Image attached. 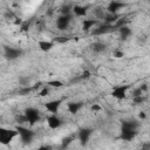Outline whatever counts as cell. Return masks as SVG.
<instances>
[{
	"label": "cell",
	"instance_id": "6da1fadb",
	"mask_svg": "<svg viewBox=\"0 0 150 150\" xmlns=\"http://www.w3.org/2000/svg\"><path fill=\"white\" fill-rule=\"evenodd\" d=\"M16 136H18L16 129H8V128L0 127V144L1 145H8Z\"/></svg>",
	"mask_w": 150,
	"mask_h": 150
},
{
	"label": "cell",
	"instance_id": "7a4b0ae2",
	"mask_svg": "<svg viewBox=\"0 0 150 150\" xmlns=\"http://www.w3.org/2000/svg\"><path fill=\"white\" fill-rule=\"evenodd\" d=\"M23 116L26 118V123H29V125H34L35 123H38L41 118L40 111L39 109L34 108V107H28L25 109L23 111Z\"/></svg>",
	"mask_w": 150,
	"mask_h": 150
},
{
	"label": "cell",
	"instance_id": "3957f363",
	"mask_svg": "<svg viewBox=\"0 0 150 150\" xmlns=\"http://www.w3.org/2000/svg\"><path fill=\"white\" fill-rule=\"evenodd\" d=\"M16 131H18V136H20V139L23 144H28L30 143L34 137H35V132L32 129H28L23 125H19L16 127Z\"/></svg>",
	"mask_w": 150,
	"mask_h": 150
},
{
	"label": "cell",
	"instance_id": "277c9868",
	"mask_svg": "<svg viewBox=\"0 0 150 150\" xmlns=\"http://www.w3.org/2000/svg\"><path fill=\"white\" fill-rule=\"evenodd\" d=\"M130 89L129 84H121V86H116L112 88L111 90V96L116 100H124L127 98V94L128 90Z\"/></svg>",
	"mask_w": 150,
	"mask_h": 150
},
{
	"label": "cell",
	"instance_id": "5b68a950",
	"mask_svg": "<svg viewBox=\"0 0 150 150\" xmlns=\"http://www.w3.org/2000/svg\"><path fill=\"white\" fill-rule=\"evenodd\" d=\"M73 19V14H61L56 18V28L59 30H66Z\"/></svg>",
	"mask_w": 150,
	"mask_h": 150
},
{
	"label": "cell",
	"instance_id": "8992f818",
	"mask_svg": "<svg viewBox=\"0 0 150 150\" xmlns=\"http://www.w3.org/2000/svg\"><path fill=\"white\" fill-rule=\"evenodd\" d=\"M22 55V50L19 49V48H15V47H9V46H4V56L9 60V61H13V60H16L18 57H20Z\"/></svg>",
	"mask_w": 150,
	"mask_h": 150
},
{
	"label": "cell",
	"instance_id": "52a82bcc",
	"mask_svg": "<svg viewBox=\"0 0 150 150\" xmlns=\"http://www.w3.org/2000/svg\"><path fill=\"white\" fill-rule=\"evenodd\" d=\"M62 102H63V100H61V98H59V100H53V101L46 102V103H45V108L47 109V111L50 112V115H57L59 109H60Z\"/></svg>",
	"mask_w": 150,
	"mask_h": 150
},
{
	"label": "cell",
	"instance_id": "ba28073f",
	"mask_svg": "<svg viewBox=\"0 0 150 150\" xmlns=\"http://www.w3.org/2000/svg\"><path fill=\"white\" fill-rule=\"evenodd\" d=\"M91 134H93V129H90V128H82V129H80L79 135H77L80 143L82 145H86L89 142Z\"/></svg>",
	"mask_w": 150,
	"mask_h": 150
},
{
	"label": "cell",
	"instance_id": "9c48e42d",
	"mask_svg": "<svg viewBox=\"0 0 150 150\" xmlns=\"http://www.w3.org/2000/svg\"><path fill=\"white\" fill-rule=\"evenodd\" d=\"M112 29H114V26L108 25V23H102V25H98V26L94 27V28H93L91 34H93V35L98 36V35L107 34V33H109V32H110V30H112Z\"/></svg>",
	"mask_w": 150,
	"mask_h": 150
},
{
	"label": "cell",
	"instance_id": "30bf717a",
	"mask_svg": "<svg viewBox=\"0 0 150 150\" xmlns=\"http://www.w3.org/2000/svg\"><path fill=\"white\" fill-rule=\"evenodd\" d=\"M46 122H47V125H48L50 129H53V130L59 129V128L63 124L62 120H61L57 115H49V116L47 117Z\"/></svg>",
	"mask_w": 150,
	"mask_h": 150
},
{
	"label": "cell",
	"instance_id": "8fae6325",
	"mask_svg": "<svg viewBox=\"0 0 150 150\" xmlns=\"http://www.w3.org/2000/svg\"><path fill=\"white\" fill-rule=\"evenodd\" d=\"M71 14H73V16L75 15L77 18H84L88 14V8L82 5H75L71 7Z\"/></svg>",
	"mask_w": 150,
	"mask_h": 150
},
{
	"label": "cell",
	"instance_id": "7c38bea8",
	"mask_svg": "<svg viewBox=\"0 0 150 150\" xmlns=\"http://www.w3.org/2000/svg\"><path fill=\"white\" fill-rule=\"evenodd\" d=\"M123 7H125V4L124 2H121V1H110L108 7H107V12L110 13V14H117V12L120 9H122Z\"/></svg>",
	"mask_w": 150,
	"mask_h": 150
},
{
	"label": "cell",
	"instance_id": "4fadbf2b",
	"mask_svg": "<svg viewBox=\"0 0 150 150\" xmlns=\"http://www.w3.org/2000/svg\"><path fill=\"white\" fill-rule=\"evenodd\" d=\"M137 131L136 130H130V129H124L121 128V132H120V137L123 141H131L136 137Z\"/></svg>",
	"mask_w": 150,
	"mask_h": 150
},
{
	"label": "cell",
	"instance_id": "5bb4252c",
	"mask_svg": "<svg viewBox=\"0 0 150 150\" xmlns=\"http://www.w3.org/2000/svg\"><path fill=\"white\" fill-rule=\"evenodd\" d=\"M97 23H98V21H97L96 19H83L81 28H82V30H84V32H89V30H91L94 27H96Z\"/></svg>",
	"mask_w": 150,
	"mask_h": 150
},
{
	"label": "cell",
	"instance_id": "9a60e30c",
	"mask_svg": "<svg viewBox=\"0 0 150 150\" xmlns=\"http://www.w3.org/2000/svg\"><path fill=\"white\" fill-rule=\"evenodd\" d=\"M82 107H83V103H82V102H69V103L67 104V109H68V111H69L71 115L77 114V112L82 109Z\"/></svg>",
	"mask_w": 150,
	"mask_h": 150
},
{
	"label": "cell",
	"instance_id": "2e32d148",
	"mask_svg": "<svg viewBox=\"0 0 150 150\" xmlns=\"http://www.w3.org/2000/svg\"><path fill=\"white\" fill-rule=\"evenodd\" d=\"M138 127H139V123L136 120L122 121V123H121V128H124V129H130V130H136L137 131Z\"/></svg>",
	"mask_w": 150,
	"mask_h": 150
},
{
	"label": "cell",
	"instance_id": "e0dca14e",
	"mask_svg": "<svg viewBox=\"0 0 150 150\" xmlns=\"http://www.w3.org/2000/svg\"><path fill=\"white\" fill-rule=\"evenodd\" d=\"M38 46L42 52H49V50H52L54 48V42L47 41V40H40L38 42Z\"/></svg>",
	"mask_w": 150,
	"mask_h": 150
},
{
	"label": "cell",
	"instance_id": "ac0fdd59",
	"mask_svg": "<svg viewBox=\"0 0 150 150\" xmlns=\"http://www.w3.org/2000/svg\"><path fill=\"white\" fill-rule=\"evenodd\" d=\"M120 19V15L118 14H110V13H107L105 15H103V20H104V23H108V25H111L114 26L115 22Z\"/></svg>",
	"mask_w": 150,
	"mask_h": 150
},
{
	"label": "cell",
	"instance_id": "d6986e66",
	"mask_svg": "<svg viewBox=\"0 0 150 150\" xmlns=\"http://www.w3.org/2000/svg\"><path fill=\"white\" fill-rule=\"evenodd\" d=\"M117 29H118V33H120V36H121L122 40H127L131 35V33H132L130 27H128L127 25H124V26H122V27H120Z\"/></svg>",
	"mask_w": 150,
	"mask_h": 150
},
{
	"label": "cell",
	"instance_id": "ffe728a7",
	"mask_svg": "<svg viewBox=\"0 0 150 150\" xmlns=\"http://www.w3.org/2000/svg\"><path fill=\"white\" fill-rule=\"evenodd\" d=\"M91 50L94 53H102L105 50V45L101 41H95L94 43H91Z\"/></svg>",
	"mask_w": 150,
	"mask_h": 150
},
{
	"label": "cell",
	"instance_id": "44dd1931",
	"mask_svg": "<svg viewBox=\"0 0 150 150\" xmlns=\"http://www.w3.org/2000/svg\"><path fill=\"white\" fill-rule=\"evenodd\" d=\"M47 86L49 88H61L63 86V82L60 81V80H53V81H48Z\"/></svg>",
	"mask_w": 150,
	"mask_h": 150
},
{
	"label": "cell",
	"instance_id": "7402d4cb",
	"mask_svg": "<svg viewBox=\"0 0 150 150\" xmlns=\"http://www.w3.org/2000/svg\"><path fill=\"white\" fill-rule=\"evenodd\" d=\"M49 90H50V88H49L48 86L42 87V88H41V90L39 91V96H40V97H45V96L49 95Z\"/></svg>",
	"mask_w": 150,
	"mask_h": 150
},
{
	"label": "cell",
	"instance_id": "603a6c76",
	"mask_svg": "<svg viewBox=\"0 0 150 150\" xmlns=\"http://www.w3.org/2000/svg\"><path fill=\"white\" fill-rule=\"evenodd\" d=\"M145 101V96L144 95H142V96H136V97H132V102L135 103V104H141V103H143Z\"/></svg>",
	"mask_w": 150,
	"mask_h": 150
},
{
	"label": "cell",
	"instance_id": "cb8c5ba5",
	"mask_svg": "<svg viewBox=\"0 0 150 150\" xmlns=\"http://www.w3.org/2000/svg\"><path fill=\"white\" fill-rule=\"evenodd\" d=\"M143 95V91H142V89L138 87V88H136V89H134L132 90V93H131V96L132 97H136V96H142Z\"/></svg>",
	"mask_w": 150,
	"mask_h": 150
},
{
	"label": "cell",
	"instance_id": "d4e9b609",
	"mask_svg": "<svg viewBox=\"0 0 150 150\" xmlns=\"http://www.w3.org/2000/svg\"><path fill=\"white\" fill-rule=\"evenodd\" d=\"M112 55H114V57L120 59V57H123V56H124V53H123V50L115 49V50H114V53H112Z\"/></svg>",
	"mask_w": 150,
	"mask_h": 150
},
{
	"label": "cell",
	"instance_id": "484cf974",
	"mask_svg": "<svg viewBox=\"0 0 150 150\" xmlns=\"http://www.w3.org/2000/svg\"><path fill=\"white\" fill-rule=\"evenodd\" d=\"M91 111H100L101 110V107L100 105H97V104H94V105H91Z\"/></svg>",
	"mask_w": 150,
	"mask_h": 150
},
{
	"label": "cell",
	"instance_id": "4316f807",
	"mask_svg": "<svg viewBox=\"0 0 150 150\" xmlns=\"http://www.w3.org/2000/svg\"><path fill=\"white\" fill-rule=\"evenodd\" d=\"M36 150H52V148H50L49 145H41V146H39Z\"/></svg>",
	"mask_w": 150,
	"mask_h": 150
},
{
	"label": "cell",
	"instance_id": "83f0119b",
	"mask_svg": "<svg viewBox=\"0 0 150 150\" xmlns=\"http://www.w3.org/2000/svg\"><path fill=\"white\" fill-rule=\"evenodd\" d=\"M81 77H82V79H89V77H90V73L87 70V71H84V73L82 74V76H81Z\"/></svg>",
	"mask_w": 150,
	"mask_h": 150
},
{
	"label": "cell",
	"instance_id": "f1b7e54d",
	"mask_svg": "<svg viewBox=\"0 0 150 150\" xmlns=\"http://www.w3.org/2000/svg\"><path fill=\"white\" fill-rule=\"evenodd\" d=\"M138 117L141 118V120H145V117H146V115L143 112V111H141L139 114H138Z\"/></svg>",
	"mask_w": 150,
	"mask_h": 150
},
{
	"label": "cell",
	"instance_id": "f546056e",
	"mask_svg": "<svg viewBox=\"0 0 150 150\" xmlns=\"http://www.w3.org/2000/svg\"><path fill=\"white\" fill-rule=\"evenodd\" d=\"M28 82V79H20V83L21 84H27Z\"/></svg>",
	"mask_w": 150,
	"mask_h": 150
},
{
	"label": "cell",
	"instance_id": "4dcf8cb0",
	"mask_svg": "<svg viewBox=\"0 0 150 150\" xmlns=\"http://www.w3.org/2000/svg\"><path fill=\"white\" fill-rule=\"evenodd\" d=\"M149 146H150V144H149V143H145V144L143 145V150H149Z\"/></svg>",
	"mask_w": 150,
	"mask_h": 150
}]
</instances>
